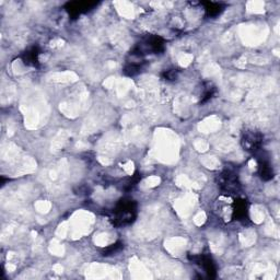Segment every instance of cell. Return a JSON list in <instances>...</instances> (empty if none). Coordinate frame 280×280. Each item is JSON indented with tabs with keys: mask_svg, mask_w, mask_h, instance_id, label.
I'll list each match as a JSON object with an SVG mask.
<instances>
[{
	"mask_svg": "<svg viewBox=\"0 0 280 280\" xmlns=\"http://www.w3.org/2000/svg\"><path fill=\"white\" fill-rule=\"evenodd\" d=\"M112 224L116 228L126 227L134 223L137 218V203L131 198H122L115 207L105 213Z\"/></svg>",
	"mask_w": 280,
	"mask_h": 280,
	"instance_id": "1",
	"label": "cell"
},
{
	"mask_svg": "<svg viewBox=\"0 0 280 280\" xmlns=\"http://www.w3.org/2000/svg\"><path fill=\"white\" fill-rule=\"evenodd\" d=\"M165 51V41L158 35H149L131 50L130 55L143 57L147 54H160Z\"/></svg>",
	"mask_w": 280,
	"mask_h": 280,
	"instance_id": "2",
	"label": "cell"
},
{
	"mask_svg": "<svg viewBox=\"0 0 280 280\" xmlns=\"http://www.w3.org/2000/svg\"><path fill=\"white\" fill-rule=\"evenodd\" d=\"M217 184L219 189L227 195H237L241 192V182L238 173L235 170L225 169L217 175Z\"/></svg>",
	"mask_w": 280,
	"mask_h": 280,
	"instance_id": "3",
	"label": "cell"
},
{
	"mask_svg": "<svg viewBox=\"0 0 280 280\" xmlns=\"http://www.w3.org/2000/svg\"><path fill=\"white\" fill-rule=\"evenodd\" d=\"M235 198L227 194H222L218 197L214 204V213L218 219L229 223L233 220V210H235Z\"/></svg>",
	"mask_w": 280,
	"mask_h": 280,
	"instance_id": "4",
	"label": "cell"
},
{
	"mask_svg": "<svg viewBox=\"0 0 280 280\" xmlns=\"http://www.w3.org/2000/svg\"><path fill=\"white\" fill-rule=\"evenodd\" d=\"M264 144V136L260 131H256L253 129H246L242 133L241 137V145H242L243 149L251 153H258L262 150V147Z\"/></svg>",
	"mask_w": 280,
	"mask_h": 280,
	"instance_id": "5",
	"label": "cell"
},
{
	"mask_svg": "<svg viewBox=\"0 0 280 280\" xmlns=\"http://www.w3.org/2000/svg\"><path fill=\"white\" fill-rule=\"evenodd\" d=\"M189 260L192 263L197 264V265H199L201 268H203L209 278H216L217 269L210 254H199V255L190 254Z\"/></svg>",
	"mask_w": 280,
	"mask_h": 280,
	"instance_id": "6",
	"label": "cell"
},
{
	"mask_svg": "<svg viewBox=\"0 0 280 280\" xmlns=\"http://www.w3.org/2000/svg\"><path fill=\"white\" fill-rule=\"evenodd\" d=\"M98 4L92 2H75V3H68L66 5V10L68 11L69 15L72 18L79 17L80 14L88 12L92 10Z\"/></svg>",
	"mask_w": 280,
	"mask_h": 280,
	"instance_id": "7",
	"label": "cell"
},
{
	"mask_svg": "<svg viewBox=\"0 0 280 280\" xmlns=\"http://www.w3.org/2000/svg\"><path fill=\"white\" fill-rule=\"evenodd\" d=\"M258 155V162H259V174L262 180L264 181H270L273 180L275 176V172L273 166L270 165L269 160L265 157V155H260L259 153H255Z\"/></svg>",
	"mask_w": 280,
	"mask_h": 280,
	"instance_id": "8",
	"label": "cell"
},
{
	"mask_svg": "<svg viewBox=\"0 0 280 280\" xmlns=\"http://www.w3.org/2000/svg\"><path fill=\"white\" fill-rule=\"evenodd\" d=\"M233 219L245 223L250 219L248 216V203L244 199L235 200V210H233Z\"/></svg>",
	"mask_w": 280,
	"mask_h": 280,
	"instance_id": "9",
	"label": "cell"
},
{
	"mask_svg": "<svg viewBox=\"0 0 280 280\" xmlns=\"http://www.w3.org/2000/svg\"><path fill=\"white\" fill-rule=\"evenodd\" d=\"M40 49L37 46H32L22 54V60L27 66L38 67V57H40Z\"/></svg>",
	"mask_w": 280,
	"mask_h": 280,
	"instance_id": "10",
	"label": "cell"
},
{
	"mask_svg": "<svg viewBox=\"0 0 280 280\" xmlns=\"http://www.w3.org/2000/svg\"><path fill=\"white\" fill-rule=\"evenodd\" d=\"M201 5L205 8V12H206V17L208 18H217L218 15H220L225 6L221 3H213V2H206V3H201Z\"/></svg>",
	"mask_w": 280,
	"mask_h": 280,
	"instance_id": "11",
	"label": "cell"
},
{
	"mask_svg": "<svg viewBox=\"0 0 280 280\" xmlns=\"http://www.w3.org/2000/svg\"><path fill=\"white\" fill-rule=\"evenodd\" d=\"M144 67H145V61H142V63H130V64H127L125 68H124V74L128 77H134L142 73Z\"/></svg>",
	"mask_w": 280,
	"mask_h": 280,
	"instance_id": "12",
	"label": "cell"
},
{
	"mask_svg": "<svg viewBox=\"0 0 280 280\" xmlns=\"http://www.w3.org/2000/svg\"><path fill=\"white\" fill-rule=\"evenodd\" d=\"M216 87L215 85H213V83L210 82H207L205 88H204V91H203V95H201V99H200V103H206L208 102L209 100H212L213 97L215 96L216 93Z\"/></svg>",
	"mask_w": 280,
	"mask_h": 280,
	"instance_id": "13",
	"label": "cell"
},
{
	"mask_svg": "<svg viewBox=\"0 0 280 280\" xmlns=\"http://www.w3.org/2000/svg\"><path fill=\"white\" fill-rule=\"evenodd\" d=\"M123 247H124V244L122 242H116L115 244H112L108 247H106L104 250V252H103V255L104 256H110V255L116 254V253H119Z\"/></svg>",
	"mask_w": 280,
	"mask_h": 280,
	"instance_id": "14",
	"label": "cell"
},
{
	"mask_svg": "<svg viewBox=\"0 0 280 280\" xmlns=\"http://www.w3.org/2000/svg\"><path fill=\"white\" fill-rule=\"evenodd\" d=\"M178 77V70L177 69H170L163 73V78L168 81H174Z\"/></svg>",
	"mask_w": 280,
	"mask_h": 280,
	"instance_id": "15",
	"label": "cell"
}]
</instances>
